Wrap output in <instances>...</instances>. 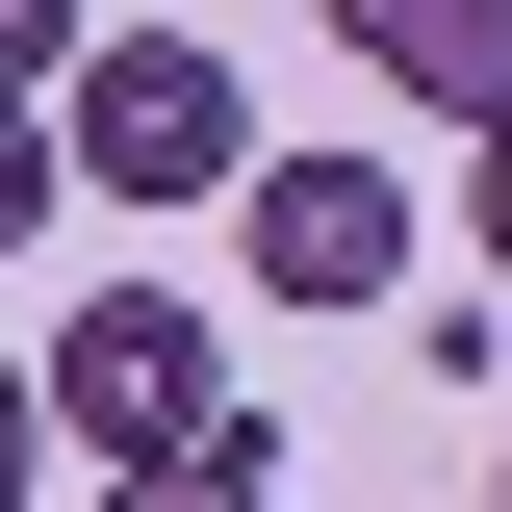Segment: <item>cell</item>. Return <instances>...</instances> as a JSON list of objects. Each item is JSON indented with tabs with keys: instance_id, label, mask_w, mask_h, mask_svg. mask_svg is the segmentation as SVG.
Listing matches in <instances>:
<instances>
[{
	"instance_id": "cell-10",
	"label": "cell",
	"mask_w": 512,
	"mask_h": 512,
	"mask_svg": "<svg viewBox=\"0 0 512 512\" xmlns=\"http://www.w3.org/2000/svg\"><path fill=\"white\" fill-rule=\"evenodd\" d=\"M308 26H359V52H384V26H410V0H308Z\"/></svg>"
},
{
	"instance_id": "cell-2",
	"label": "cell",
	"mask_w": 512,
	"mask_h": 512,
	"mask_svg": "<svg viewBox=\"0 0 512 512\" xmlns=\"http://www.w3.org/2000/svg\"><path fill=\"white\" fill-rule=\"evenodd\" d=\"M52 154H103V205H231L256 180V77L205 26H103L77 103H52Z\"/></svg>"
},
{
	"instance_id": "cell-1",
	"label": "cell",
	"mask_w": 512,
	"mask_h": 512,
	"mask_svg": "<svg viewBox=\"0 0 512 512\" xmlns=\"http://www.w3.org/2000/svg\"><path fill=\"white\" fill-rule=\"evenodd\" d=\"M26 384H52V436L103 461V487H154V461H205V436H231V359H205V308H180V282L52 308V359H26Z\"/></svg>"
},
{
	"instance_id": "cell-5",
	"label": "cell",
	"mask_w": 512,
	"mask_h": 512,
	"mask_svg": "<svg viewBox=\"0 0 512 512\" xmlns=\"http://www.w3.org/2000/svg\"><path fill=\"white\" fill-rule=\"evenodd\" d=\"M103 512H282V436H256V410H231V436H205V461H154V487H103Z\"/></svg>"
},
{
	"instance_id": "cell-6",
	"label": "cell",
	"mask_w": 512,
	"mask_h": 512,
	"mask_svg": "<svg viewBox=\"0 0 512 512\" xmlns=\"http://www.w3.org/2000/svg\"><path fill=\"white\" fill-rule=\"evenodd\" d=\"M77 52H103V0H0V103H77Z\"/></svg>"
},
{
	"instance_id": "cell-7",
	"label": "cell",
	"mask_w": 512,
	"mask_h": 512,
	"mask_svg": "<svg viewBox=\"0 0 512 512\" xmlns=\"http://www.w3.org/2000/svg\"><path fill=\"white\" fill-rule=\"evenodd\" d=\"M52 205H77V154H52V103H0V256L52 231Z\"/></svg>"
},
{
	"instance_id": "cell-8",
	"label": "cell",
	"mask_w": 512,
	"mask_h": 512,
	"mask_svg": "<svg viewBox=\"0 0 512 512\" xmlns=\"http://www.w3.org/2000/svg\"><path fill=\"white\" fill-rule=\"evenodd\" d=\"M26 461H52V384H26V359H0V512H26Z\"/></svg>"
},
{
	"instance_id": "cell-9",
	"label": "cell",
	"mask_w": 512,
	"mask_h": 512,
	"mask_svg": "<svg viewBox=\"0 0 512 512\" xmlns=\"http://www.w3.org/2000/svg\"><path fill=\"white\" fill-rule=\"evenodd\" d=\"M461 231H487V282H512V128H487V154H461Z\"/></svg>"
},
{
	"instance_id": "cell-4",
	"label": "cell",
	"mask_w": 512,
	"mask_h": 512,
	"mask_svg": "<svg viewBox=\"0 0 512 512\" xmlns=\"http://www.w3.org/2000/svg\"><path fill=\"white\" fill-rule=\"evenodd\" d=\"M384 77H410V103H461V128H512V0H410V26H384Z\"/></svg>"
},
{
	"instance_id": "cell-3",
	"label": "cell",
	"mask_w": 512,
	"mask_h": 512,
	"mask_svg": "<svg viewBox=\"0 0 512 512\" xmlns=\"http://www.w3.org/2000/svg\"><path fill=\"white\" fill-rule=\"evenodd\" d=\"M231 231H256L282 308H384V282H410V180H384V154H256Z\"/></svg>"
}]
</instances>
